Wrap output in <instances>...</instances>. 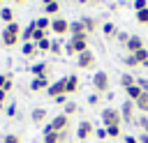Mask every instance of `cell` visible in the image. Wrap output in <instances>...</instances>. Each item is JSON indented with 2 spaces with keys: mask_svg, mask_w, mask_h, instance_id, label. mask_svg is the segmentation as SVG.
Wrapping results in <instances>:
<instances>
[{
  "mask_svg": "<svg viewBox=\"0 0 148 143\" xmlns=\"http://www.w3.org/2000/svg\"><path fill=\"white\" fill-rule=\"evenodd\" d=\"M21 25L14 21V23H9V25H5V30H2V44L5 46H14L18 39H21Z\"/></svg>",
  "mask_w": 148,
  "mask_h": 143,
  "instance_id": "6da1fadb",
  "label": "cell"
},
{
  "mask_svg": "<svg viewBox=\"0 0 148 143\" xmlns=\"http://www.w3.org/2000/svg\"><path fill=\"white\" fill-rule=\"evenodd\" d=\"M109 85H111V81H109V74L106 72H95L92 74V88H95V92L97 95H102V92H109Z\"/></svg>",
  "mask_w": 148,
  "mask_h": 143,
  "instance_id": "7a4b0ae2",
  "label": "cell"
},
{
  "mask_svg": "<svg viewBox=\"0 0 148 143\" xmlns=\"http://www.w3.org/2000/svg\"><path fill=\"white\" fill-rule=\"evenodd\" d=\"M123 118H120V111L113 108V106H106L102 111V127H113V125H120Z\"/></svg>",
  "mask_w": 148,
  "mask_h": 143,
  "instance_id": "3957f363",
  "label": "cell"
},
{
  "mask_svg": "<svg viewBox=\"0 0 148 143\" xmlns=\"http://www.w3.org/2000/svg\"><path fill=\"white\" fill-rule=\"evenodd\" d=\"M46 95H49L51 99H56V97H60V95H67V76L53 81V83L46 88Z\"/></svg>",
  "mask_w": 148,
  "mask_h": 143,
  "instance_id": "277c9868",
  "label": "cell"
},
{
  "mask_svg": "<svg viewBox=\"0 0 148 143\" xmlns=\"http://www.w3.org/2000/svg\"><path fill=\"white\" fill-rule=\"evenodd\" d=\"M92 134H95L92 122H90V120H81V122H79V127H76V138H79V141H88Z\"/></svg>",
  "mask_w": 148,
  "mask_h": 143,
  "instance_id": "5b68a950",
  "label": "cell"
},
{
  "mask_svg": "<svg viewBox=\"0 0 148 143\" xmlns=\"http://www.w3.org/2000/svg\"><path fill=\"white\" fill-rule=\"evenodd\" d=\"M69 44L74 46V51H76V55H79V53H83V51H88V32H83V35H74V37H69Z\"/></svg>",
  "mask_w": 148,
  "mask_h": 143,
  "instance_id": "8992f818",
  "label": "cell"
},
{
  "mask_svg": "<svg viewBox=\"0 0 148 143\" xmlns=\"http://www.w3.org/2000/svg\"><path fill=\"white\" fill-rule=\"evenodd\" d=\"M76 65H79V69H92V67H95V53H92V51H83V53H79Z\"/></svg>",
  "mask_w": 148,
  "mask_h": 143,
  "instance_id": "52a82bcc",
  "label": "cell"
},
{
  "mask_svg": "<svg viewBox=\"0 0 148 143\" xmlns=\"http://www.w3.org/2000/svg\"><path fill=\"white\" fill-rule=\"evenodd\" d=\"M49 125H51V129H53V131H67V127H69V115L58 113Z\"/></svg>",
  "mask_w": 148,
  "mask_h": 143,
  "instance_id": "ba28073f",
  "label": "cell"
},
{
  "mask_svg": "<svg viewBox=\"0 0 148 143\" xmlns=\"http://www.w3.org/2000/svg\"><path fill=\"white\" fill-rule=\"evenodd\" d=\"M51 32H56L58 37H65V35L69 32V21H65V18H53V21H51Z\"/></svg>",
  "mask_w": 148,
  "mask_h": 143,
  "instance_id": "9c48e42d",
  "label": "cell"
},
{
  "mask_svg": "<svg viewBox=\"0 0 148 143\" xmlns=\"http://www.w3.org/2000/svg\"><path fill=\"white\" fill-rule=\"evenodd\" d=\"M30 74H32L35 78H49V74H51V65H49V62H37V65L30 67Z\"/></svg>",
  "mask_w": 148,
  "mask_h": 143,
  "instance_id": "30bf717a",
  "label": "cell"
},
{
  "mask_svg": "<svg viewBox=\"0 0 148 143\" xmlns=\"http://www.w3.org/2000/svg\"><path fill=\"white\" fill-rule=\"evenodd\" d=\"M134 111H136V104L134 101H123V106H120V118L125 120V122H132L134 120Z\"/></svg>",
  "mask_w": 148,
  "mask_h": 143,
  "instance_id": "8fae6325",
  "label": "cell"
},
{
  "mask_svg": "<svg viewBox=\"0 0 148 143\" xmlns=\"http://www.w3.org/2000/svg\"><path fill=\"white\" fill-rule=\"evenodd\" d=\"M125 48H127L130 53H136V51H141V48H143V39H141L139 35H132V37H130V42L125 44Z\"/></svg>",
  "mask_w": 148,
  "mask_h": 143,
  "instance_id": "7c38bea8",
  "label": "cell"
},
{
  "mask_svg": "<svg viewBox=\"0 0 148 143\" xmlns=\"http://www.w3.org/2000/svg\"><path fill=\"white\" fill-rule=\"evenodd\" d=\"M49 85H51L49 78H32V81H30V90H32V92H42V90H46Z\"/></svg>",
  "mask_w": 148,
  "mask_h": 143,
  "instance_id": "4fadbf2b",
  "label": "cell"
},
{
  "mask_svg": "<svg viewBox=\"0 0 148 143\" xmlns=\"http://www.w3.org/2000/svg\"><path fill=\"white\" fill-rule=\"evenodd\" d=\"M14 18H16V14H14L12 7H2V9H0V21H5V25L14 23Z\"/></svg>",
  "mask_w": 148,
  "mask_h": 143,
  "instance_id": "5bb4252c",
  "label": "cell"
},
{
  "mask_svg": "<svg viewBox=\"0 0 148 143\" xmlns=\"http://www.w3.org/2000/svg\"><path fill=\"white\" fill-rule=\"evenodd\" d=\"M30 118H32L35 125H44V120H46V108H32Z\"/></svg>",
  "mask_w": 148,
  "mask_h": 143,
  "instance_id": "9a60e30c",
  "label": "cell"
},
{
  "mask_svg": "<svg viewBox=\"0 0 148 143\" xmlns=\"http://www.w3.org/2000/svg\"><path fill=\"white\" fill-rule=\"evenodd\" d=\"M35 28L49 32V30H51V18H49V16H39V18H35Z\"/></svg>",
  "mask_w": 148,
  "mask_h": 143,
  "instance_id": "2e32d148",
  "label": "cell"
},
{
  "mask_svg": "<svg viewBox=\"0 0 148 143\" xmlns=\"http://www.w3.org/2000/svg\"><path fill=\"white\" fill-rule=\"evenodd\" d=\"M86 32V28H83V21L79 18V21H69V35L74 37V35H83Z\"/></svg>",
  "mask_w": 148,
  "mask_h": 143,
  "instance_id": "e0dca14e",
  "label": "cell"
},
{
  "mask_svg": "<svg viewBox=\"0 0 148 143\" xmlns=\"http://www.w3.org/2000/svg\"><path fill=\"white\" fill-rule=\"evenodd\" d=\"M130 85H136V76L130 74V72H125V74L120 76V88L125 90V88H130Z\"/></svg>",
  "mask_w": 148,
  "mask_h": 143,
  "instance_id": "ac0fdd59",
  "label": "cell"
},
{
  "mask_svg": "<svg viewBox=\"0 0 148 143\" xmlns=\"http://www.w3.org/2000/svg\"><path fill=\"white\" fill-rule=\"evenodd\" d=\"M79 90V76L76 74H69L67 76V95H74Z\"/></svg>",
  "mask_w": 148,
  "mask_h": 143,
  "instance_id": "d6986e66",
  "label": "cell"
},
{
  "mask_svg": "<svg viewBox=\"0 0 148 143\" xmlns=\"http://www.w3.org/2000/svg\"><path fill=\"white\" fill-rule=\"evenodd\" d=\"M21 51H23V55H25V58H32V55L37 53V44H35V42H23Z\"/></svg>",
  "mask_w": 148,
  "mask_h": 143,
  "instance_id": "ffe728a7",
  "label": "cell"
},
{
  "mask_svg": "<svg viewBox=\"0 0 148 143\" xmlns=\"http://www.w3.org/2000/svg\"><path fill=\"white\" fill-rule=\"evenodd\" d=\"M125 92H127V99H130V101H136V99L143 95L139 85H130V88H125Z\"/></svg>",
  "mask_w": 148,
  "mask_h": 143,
  "instance_id": "44dd1931",
  "label": "cell"
},
{
  "mask_svg": "<svg viewBox=\"0 0 148 143\" xmlns=\"http://www.w3.org/2000/svg\"><path fill=\"white\" fill-rule=\"evenodd\" d=\"M58 12H60V2H58V0H53V2L44 5V14H46V16H56Z\"/></svg>",
  "mask_w": 148,
  "mask_h": 143,
  "instance_id": "7402d4cb",
  "label": "cell"
},
{
  "mask_svg": "<svg viewBox=\"0 0 148 143\" xmlns=\"http://www.w3.org/2000/svg\"><path fill=\"white\" fill-rule=\"evenodd\" d=\"M35 30H37V28H35V21H30V23L25 25V30L21 32V39H23V42H32V32H35Z\"/></svg>",
  "mask_w": 148,
  "mask_h": 143,
  "instance_id": "603a6c76",
  "label": "cell"
},
{
  "mask_svg": "<svg viewBox=\"0 0 148 143\" xmlns=\"http://www.w3.org/2000/svg\"><path fill=\"white\" fill-rule=\"evenodd\" d=\"M44 143H62L60 131H46L44 134Z\"/></svg>",
  "mask_w": 148,
  "mask_h": 143,
  "instance_id": "cb8c5ba5",
  "label": "cell"
},
{
  "mask_svg": "<svg viewBox=\"0 0 148 143\" xmlns=\"http://www.w3.org/2000/svg\"><path fill=\"white\" fill-rule=\"evenodd\" d=\"M81 21H83V28H86V32H92V30L97 28V18H92V16H83Z\"/></svg>",
  "mask_w": 148,
  "mask_h": 143,
  "instance_id": "d4e9b609",
  "label": "cell"
},
{
  "mask_svg": "<svg viewBox=\"0 0 148 143\" xmlns=\"http://www.w3.org/2000/svg\"><path fill=\"white\" fill-rule=\"evenodd\" d=\"M134 104H136V108H139L141 113H148V95H146V92H143V95H141Z\"/></svg>",
  "mask_w": 148,
  "mask_h": 143,
  "instance_id": "484cf974",
  "label": "cell"
},
{
  "mask_svg": "<svg viewBox=\"0 0 148 143\" xmlns=\"http://www.w3.org/2000/svg\"><path fill=\"white\" fill-rule=\"evenodd\" d=\"M134 58L139 60V65H143V67H146V65H148V48L143 46L141 51H136V53H134Z\"/></svg>",
  "mask_w": 148,
  "mask_h": 143,
  "instance_id": "4316f807",
  "label": "cell"
},
{
  "mask_svg": "<svg viewBox=\"0 0 148 143\" xmlns=\"http://www.w3.org/2000/svg\"><path fill=\"white\" fill-rule=\"evenodd\" d=\"M62 42L65 39H51V53L53 55H60L62 53Z\"/></svg>",
  "mask_w": 148,
  "mask_h": 143,
  "instance_id": "83f0119b",
  "label": "cell"
},
{
  "mask_svg": "<svg viewBox=\"0 0 148 143\" xmlns=\"http://www.w3.org/2000/svg\"><path fill=\"white\" fill-rule=\"evenodd\" d=\"M37 51H51V39H49V37L39 39V42H37Z\"/></svg>",
  "mask_w": 148,
  "mask_h": 143,
  "instance_id": "f1b7e54d",
  "label": "cell"
},
{
  "mask_svg": "<svg viewBox=\"0 0 148 143\" xmlns=\"http://www.w3.org/2000/svg\"><path fill=\"white\" fill-rule=\"evenodd\" d=\"M123 65L125 67H139V60L134 58V53H130L127 58H123Z\"/></svg>",
  "mask_w": 148,
  "mask_h": 143,
  "instance_id": "f546056e",
  "label": "cell"
},
{
  "mask_svg": "<svg viewBox=\"0 0 148 143\" xmlns=\"http://www.w3.org/2000/svg\"><path fill=\"white\" fill-rule=\"evenodd\" d=\"M130 37H132V35H130V32H125V30H120V32H116V39H118V42H120L123 46H125V44L130 42Z\"/></svg>",
  "mask_w": 148,
  "mask_h": 143,
  "instance_id": "4dcf8cb0",
  "label": "cell"
},
{
  "mask_svg": "<svg viewBox=\"0 0 148 143\" xmlns=\"http://www.w3.org/2000/svg\"><path fill=\"white\" fill-rule=\"evenodd\" d=\"M136 21H139L141 25H148V9H141V12H136Z\"/></svg>",
  "mask_w": 148,
  "mask_h": 143,
  "instance_id": "1f68e13d",
  "label": "cell"
},
{
  "mask_svg": "<svg viewBox=\"0 0 148 143\" xmlns=\"http://www.w3.org/2000/svg\"><path fill=\"white\" fill-rule=\"evenodd\" d=\"M76 108H79V106H76L74 101H67V104H65V111H62V113H65V115H74V113H76Z\"/></svg>",
  "mask_w": 148,
  "mask_h": 143,
  "instance_id": "d6a6232c",
  "label": "cell"
},
{
  "mask_svg": "<svg viewBox=\"0 0 148 143\" xmlns=\"http://www.w3.org/2000/svg\"><path fill=\"white\" fill-rule=\"evenodd\" d=\"M106 134H109L111 138H118V136H120V125H113V127H106Z\"/></svg>",
  "mask_w": 148,
  "mask_h": 143,
  "instance_id": "836d02e7",
  "label": "cell"
},
{
  "mask_svg": "<svg viewBox=\"0 0 148 143\" xmlns=\"http://www.w3.org/2000/svg\"><path fill=\"white\" fill-rule=\"evenodd\" d=\"M132 7H134V12H141V9H148V0H134V2H132Z\"/></svg>",
  "mask_w": 148,
  "mask_h": 143,
  "instance_id": "e575fe53",
  "label": "cell"
},
{
  "mask_svg": "<svg viewBox=\"0 0 148 143\" xmlns=\"http://www.w3.org/2000/svg\"><path fill=\"white\" fill-rule=\"evenodd\" d=\"M136 85L141 88V92H146V95H148V78H143V76H136Z\"/></svg>",
  "mask_w": 148,
  "mask_h": 143,
  "instance_id": "d590c367",
  "label": "cell"
},
{
  "mask_svg": "<svg viewBox=\"0 0 148 143\" xmlns=\"http://www.w3.org/2000/svg\"><path fill=\"white\" fill-rule=\"evenodd\" d=\"M2 143H21V138L16 134H5L2 136Z\"/></svg>",
  "mask_w": 148,
  "mask_h": 143,
  "instance_id": "8d00e7d4",
  "label": "cell"
},
{
  "mask_svg": "<svg viewBox=\"0 0 148 143\" xmlns=\"http://www.w3.org/2000/svg\"><path fill=\"white\" fill-rule=\"evenodd\" d=\"M102 32H104L106 37H111V35L116 32V28H113V23H104V25H102Z\"/></svg>",
  "mask_w": 148,
  "mask_h": 143,
  "instance_id": "74e56055",
  "label": "cell"
},
{
  "mask_svg": "<svg viewBox=\"0 0 148 143\" xmlns=\"http://www.w3.org/2000/svg\"><path fill=\"white\" fill-rule=\"evenodd\" d=\"M44 37H49V32H44V30H35V32H32V42H35V44H37L39 39H44Z\"/></svg>",
  "mask_w": 148,
  "mask_h": 143,
  "instance_id": "f35d334b",
  "label": "cell"
},
{
  "mask_svg": "<svg viewBox=\"0 0 148 143\" xmlns=\"http://www.w3.org/2000/svg\"><path fill=\"white\" fill-rule=\"evenodd\" d=\"M12 88H14V81H12V76H7V81H5V85H2V90L9 95V92H12Z\"/></svg>",
  "mask_w": 148,
  "mask_h": 143,
  "instance_id": "ab89813d",
  "label": "cell"
},
{
  "mask_svg": "<svg viewBox=\"0 0 148 143\" xmlns=\"http://www.w3.org/2000/svg\"><path fill=\"white\" fill-rule=\"evenodd\" d=\"M95 136H97L99 141H104V138L109 136V134H106V127H99V129H95Z\"/></svg>",
  "mask_w": 148,
  "mask_h": 143,
  "instance_id": "60d3db41",
  "label": "cell"
},
{
  "mask_svg": "<svg viewBox=\"0 0 148 143\" xmlns=\"http://www.w3.org/2000/svg\"><path fill=\"white\" fill-rule=\"evenodd\" d=\"M88 104H90V106H97V104H99V95H97V92L90 95V97H88Z\"/></svg>",
  "mask_w": 148,
  "mask_h": 143,
  "instance_id": "b9f144b4",
  "label": "cell"
},
{
  "mask_svg": "<svg viewBox=\"0 0 148 143\" xmlns=\"http://www.w3.org/2000/svg\"><path fill=\"white\" fill-rule=\"evenodd\" d=\"M139 127H141V129L148 134V115H146V118H139Z\"/></svg>",
  "mask_w": 148,
  "mask_h": 143,
  "instance_id": "7bdbcfd3",
  "label": "cell"
},
{
  "mask_svg": "<svg viewBox=\"0 0 148 143\" xmlns=\"http://www.w3.org/2000/svg\"><path fill=\"white\" fill-rule=\"evenodd\" d=\"M65 53H67V55H76V51H74V46L69 44V39H67V44H65Z\"/></svg>",
  "mask_w": 148,
  "mask_h": 143,
  "instance_id": "ee69618b",
  "label": "cell"
},
{
  "mask_svg": "<svg viewBox=\"0 0 148 143\" xmlns=\"http://www.w3.org/2000/svg\"><path fill=\"white\" fill-rule=\"evenodd\" d=\"M53 101H56V104H67V95H60V97H56Z\"/></svg>",
  "mask_w": 148,
  "mask_h": 143,
  "instance_id": "f6af8a7d",
  "label": "cell"
},
{
  "mask_svg": "<svg viewBox=\"0 0 148 143\" xmlns=\"http://www.w3.org/2000/svg\"><path fill=\"white\" fill-rule=\"evenodd\" d=\"M5 113H7L9 118H14V115H16V108H14V106H7V108H5Z\"/></svg>",
  "mask_w": 148,
  "mask_h": 143,
  "instance_id": "bcb514c9",
  "label": "cell"
},
{
  "mask_svg": "<svg viewBox=\"0 0 148 143\" xmlns=\"http://www.w3.org/2000/svg\"><path fill=\"white\" fill-rule=\"evenodd\" d=\"M139 143H148V134H146V131L139 134Z\"/></svg>",
  "mask_w": 148,
  "mask_h": 143,
  "instance_id": "7dc6e473",
  "label": "cell"
},
{
  "mask_svg": "<svg viewBox=\"0 0 148 143\" xmlns=\"http://www.w3.org/2000/svg\"><path fill=\"white\" fill-rule=\"evenodd\" d=\"M125 143H139L136 136H125Z\"/></svg>",
  "mask_w": 148,
  "mask_h": 143,
  "instance_id": "c3c4849f",
  "label": "cell"
},
{
  "mask_svg": "<svg viewBox=\"0 0 148 143\" xmlns=\"http://www.w3.org/2000/svg\"><path fill=\"white\" fill-rule=\"evenodd\" d=\"M5 81H7V74H0V90H2V85H5Z\"/></svg>",
  "mask_w": 148,
  "mask_h": 143,
  "instance_id": "681fc988",
  "label": "cell"
},
{
  "mask_svg": "<svg viewBox=\"0 0 148 143\" xmlns=\"http://www.w3.org/2000/svg\"><path fill=\"white\" fill-rule=\"evenodd\" d=\"M5 99H7V92H5V90H0V104H2Z\"/></svg>",
  "mask_w": 148,
  "mask_h": 143,
  "instance_id": "f907efd6",
  "label": "cell"
},
{
  "mask_svg": "<svg viewBox=\"0 0 148 143\" xmlns=\"http://www.w3.org/2000/svg\"><path fill=\"white\" fill-rule=\"evenodd\" d=\"M14 2H16V5H25L28 0H14Z\"/></svg>",
  "mask_w": 148,
  "mask_h": 143,
  "instance_id": "816d5d0a",
  "label": "cell"
},
{
  "mask_svg": "<svg viewBox=\"0 0 148 143\" xmlns=\"http://www.w3.org/2000/svg\"><path fill=\"white\" fill-rule=\"evenodd\" d=\"M79 2H81V5H90V0H79Z\"/></svg>",
  "mask_w": 148,
  "mask_h": 143,
  "instance_id": "f5cc1de1",
  "label": "cell"
},
{
  "mask_svg": "<svg viewBox=\"0 0 148 143\" xmlns=\"http://www.w3.org/2000/svg\"><path fill=\"white\" fill-rule=\"evenodd\" d=\"M49 2H53V0H42V5H49Z\"/></svg>",
  "mask_w": 148,
  "mask_h": 143,
  "instance_id": "db71d44e",
  "label": "cell"
},
{
  "mask_svg": "<svg viewBox=\"0 0 148 143\" xmlns=\"http://www.w3.org/2000/svg\"><path fill=\"white\" fill-rule=\"evenodd\" d=\"M97 2H99V0H90V5H97Z\"/></svg>",
  "mask_w": 148,
  "mask_h": 143,
  "instance_id": "11a10c76",
  "label": "cell"
},
{
  "mask_svg": "<svg viewBox=\"0 0 148 143\" xmlns=\"http://www.w3.org/2000/svg\"><path fill=\"white\" fill-rule=\"evenodd\" d=\"M0 2H5V0H0Z\"/></svg>",
  "mask_w": 148,
  "mask_h": 143,
  "instance_id": "9f6ffc18",
  "label": "cell"
},
{
  "mask_svg": "<svg viewBox=\"0 0 148 143\" xmlns=\"http://www.w3.org/2000/svg\"><path fill=\"white\" fill-rule=\"evenodd\" d=\"M65 143H67V141H65Z\"/></svg>",
  "mask_w": 148,
  "mask_h": 143,
  "instance_id": "6f0895ef",
  "label": "cell"
}]
</instances>
